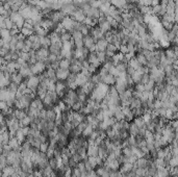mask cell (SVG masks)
Masks as SVG:
<instances>
[{"instance_id":"obj_3","label":"cell","mask_w":178,"mask_h":177,"mask_svg":"<svg viewBox=\"0 0 178 177\" xmlns=\"http://www.w3.org/2000/svg\"><path fill=\"white\" fill-rule=\"evenodd\" d=\"M105 50H107V51H110V52H116V51L118 50V48L116 47V46L114 45V44H107V46H106V49Z\"/></svg>"},{"instance_id":"obj_1","label":"cell","mask_w":178,"mask_h":177,"mask_svg":"<svg viewBox=\"0 0 178 177\" xmlns=\"http://www.w3.org/2000/svg\"><path fill=\"white\" fill-rule=\"evenodd\" d=\"M15 138L17 139V141L19 142V144H22L23 142H25V136L23 134V132H22V130H21V128H19L17 131H16V133H15Z\"/></svg>"},{"instance_id":"obj_2","label":"cell","mask_w":178,"mask_h":177,"mask_svg":"<svg viewBox=\"0 0 178 177\" xmlns=\"http://www.w3.org/2000/svg\"><path fill=\"white\" fill-rule=\"evenodd\" d=\"M129 132L128 133L131 136V137H135V136H137V133H139V127L135 125V123L132 124H129Z\"/></svg>"},{"instance_id":"obj_4","label":"cell","mask_w":178,"mask_h":177,"mask_svg":"<svg viewBox=\"0 0 178 177\" xmlns=\"http://www.w3.org/2000/svg\"><path fill=\"white\" fill-rule=\"evenodd\" d=\"M119 49H120V53H122V54H127L128 53V49H127V45H121L119 47Z\"/></svg>"}]
</instances>
